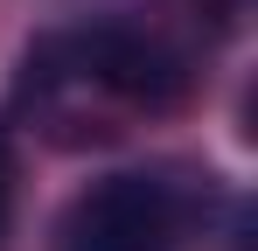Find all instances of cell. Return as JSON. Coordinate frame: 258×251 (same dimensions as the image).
I'll use <instances>...</instances> for the list:
<instances>
[{
    "label": "cell",
    "mask_w": 258,
    "mask_h": 251,
    "mask_svg": "<svg viewBox=\"0 0 258 251\" xmlns=\"http://www.w3.org/2000/svg\"><path fill=\"white\" fill-rule=\"evenodd\" d=\"M28 77L35 84H77V91H105L119 105L140 112H161L181 98V56L161 49L154 35H140L126 21H98L77 35H49L28 56Z\"/></svg>",
    "instance_id": "cell-1"
},
{
    "label": "cell",
    "mask_w": 258,
    "mask_h": 251,
    "mask_svg": "<svg viewBox=\"0 0 258 251\" xmlns=\"http://www.w3.org/2000/svg\"><path fill=\"white\" fill-rule=\"evenodd\" d=\"M188 189L174 174H105L63 216V251H174L188 230Z\"/></svg>",
    "instance_id": "cell-2"
},
{
    "label": "cell",
    "mask_w": 258,
    "mask_h": 251,
    "mask_svg": "<svg viewBox=\"0 0 258 251\" xmlns=\"http://www.w3.org/2000/svg\"><path fill=\"white\" fill-rule=\"evenodd\" d=\"M7 203H14V154H7V133H0V230H7Z\"/></svg>",
    "instance_id": "cell-3"
}]
</instances>
